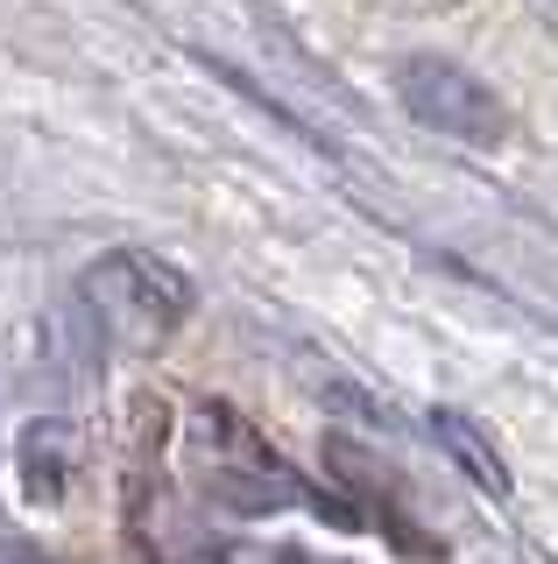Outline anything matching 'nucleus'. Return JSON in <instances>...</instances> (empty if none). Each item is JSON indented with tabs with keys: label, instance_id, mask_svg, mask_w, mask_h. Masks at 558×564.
<instances>
[{
	"label": "nucleus",
	"instance_id": "obj_1",
	"mask_svg": "<svg viewBox=\"0 0 558 564\" xmlns=\"http://www.w3.org/2000/svg\"><path fill=\"white\" fill-rule=\"evenodd\" d=\"M85 311H93V325L114 346L149 352L191 317V275L178 261L149 254V247H120V254L85 269Z\"/></svg>",
	"mask_w": 558,
	"mask_h": 564
},
{
	"label": "nucleus",
	"instance_id": "obj_2",
	"mask_svg": "<svg viewBox=\"0 0 558 564\" xmlns=\"http://www.w3.org/2000/svg\"><path fill=\"white\" fill-rule=\"evenodd\" d=\"M396 99L417 128L460 141V149H502L509 141V106L487 78H474L466 64H446V57H404L396 70Z\"/></svg>",
	"mask_w": 558,
	"mask_h": 564
},
{
	"label": "nucleus",
	"instance_id": "obj_3",
	"mask_svg": "<svg viewBox=\"0 0 558 564\" xmlns=\"http://www.w3.org/2000/svg\"><path fill=\"white\" fill-rule=\"evenodd\" d=\"M431 431H439V445H446V452H460L466 480H474L481 494H509V466H502V452L487 445V437H481L460 410H439V416H431Z\"/></svg>",
	"mask_w": 558,
	"mask_h": 564
}]
</instances>
